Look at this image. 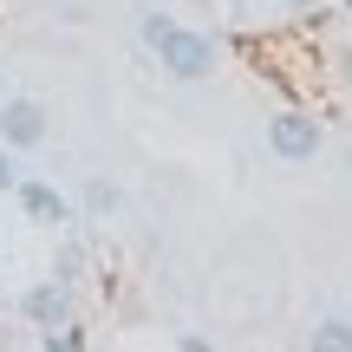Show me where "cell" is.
Listing matches in <instances>:
<instances>
[{"instance_id": "6da1fadb", "label": "cell", "mask_w": 352, "mask_h": 352, "mask_svg": "<svg viewBox=\"0 0 352 352\" xmlns=\"http://www.w3.org/2000/svg\"><path fill=\"white\" fill-rule=\"evenodd\" d=\"M320 118L314 111H274L267 118V151L280 157V164H314L320 157Z\"/></svg>"}, {"instance_id": "7a4b0ae2", "label": "cell", "mask_w": 352, "mask_h": 352, "mask_svg": "<svg viewBox=\"0 0 352 352\" xmlns=\"http://www.w3.org/2000/svg\"><path fill=\"white\" fill-rule=\"evenodd\" d=\"M170 78H209L215 72V39L209 33H189V26H170V39L157 46Z\"/></svg>"}, {"instance_id": "3957f363", "label": "cell", "mask_w": 352, "mask_h": 352, "mask_svg": "<svg viewBox=\"0 0 352 352\" xmlns=\"http://www.w3.org/2000/svg\"><path fill=\"white\" fill-rule=\"evenodd\" d=\"M0 144L7 151H33V144H46V104L39 98H0Z\"/></svg>"}, {"instance_id": "277c9868", "label": "cell", "mask_w": 352, "mask_h": 352, "mask_svg": "<svg viewBox=\"0 0 352 352\" xmlns=\"http://www.w3.org/2000/svg\"><path fill=\"white\" fill-rule=\"evenodd\" d=\"M13 202H20V215H26V222H39V228H59V222H65V196H59L52 183L20 176V183H13Z\"/></svg>"}, {"instance_id": "5b68a950", "label": "cell", "mask_w": 352, "mask_h": 352, "mask_svg": "<svg viewBox=\"0 0 352 352\" xmlns=\"http://www.w3.org/2000/svg\"><path fill=\"white\" fill-rule=\"evenodd\" d=\"M20 314L33 320V327H65V320H72V294H65V280H46V287H26Z\"/></svg>"}, {"instance_id": "8992f818", "label": "cell", "mask_w": 352, "mask_h": 352, "mask_svg": "<svg viewBox=\"0 0 352 352\" xmlns=\"http://www.w3.org/2000/svg\"><path fill=\"white\" fill-rule=\"evenodd\" d=\"M307 346H314V352H352V320L346 314H327L314 333H307Z\"/></svg>"}, {"instance_id": "52a82bcc", "label": "cell", "mask_w": 352, "mask_h": 352, "mask_svg": "<svg viewBox=\"0 0 352 352\" xmlns=\"http://www.w3.org/2000/svg\"><path fill=\"white\" fill-rule=\"evenodd\" d=\"M170 13H144V26H138V33H144V46H164V39H170Z\"/></svg>"}, {"instance_id": "ba28073f", "label": "cell", "mask_w": 352, "mask_h": 352, "mask_svg": "<svg viewBox=\"0 0 352 352\" xmlns=\"http://www.w3.org/2000/svg\"><path fill=\"white\" fill-rule=\"evenodd\" d=\"M13 183H20V170H13V157L0 151V196H13Z\"/></svg>"}, {"instance_id": "9c48e42d", "label": "cell", "mask_w": 352, "mask_h": 352, "mask_svg": "<svg viewBox=\"0 0 352 352\" xmlns=\"http://www.w3.org/2000/svg\"><path fill=\"white\" fill-rule=\"evenodd\" d=\"M340 72H346V85H352V52H346V59H340Z\"/></svg>"}, {"instance_id": "30bf717a", "label": "cell", "mask_w": 352, "mask_h": 352, "mask_svg": "<svg viewBox=\"0 0 352 352\" xmlns=\"http://www.w3.org/2000/svg\"><path fill=\"white\" fill-rule=\"evenodd\" d=\"M0 98H7V72H0Z\"/></svg>"}, {"instance_id": "8fae6325", "label": "cell", "mask_w": 352, "mask_h": 352, "mask_svg": "<svg viewBox=\"0 0 352 352\" xmlns=\"http://www.w3.org/2000/svg\"><path fill=\"white\" fill-rule=\"evenodd\" d=\"M294 7H314V0H294Z\"/></svg>"}, {"instance_id": "7c38bea8", "label": "cell", "mask_w": 352, "mask_h": 352, "mask_svg": "<svg viewBox=\"0 0 352 352\" xmlns=\"http://www.w3.org/2000/svg\"><path fill=\"white\" fill-rule=\"evenodd\" d=\"M189 7H209V0H189Z\"/></svg>"}]
</instances>
